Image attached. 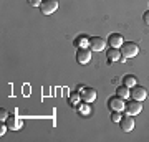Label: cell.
Segmentation results:
<instances>
[{
  "instance_id": "6da1fadb",
  "label": "cell",
  "mask_w": 149,
  "mask_h": 142,
  "mask_svg": "<svg viewBox=\"0 0 149 142\" xmlns=\"http://www.w3.org/2000/svg\"><path fill=\"white\" fill-rule=\"evenodd\" d=\"M139 53V46L136 45V43L133 42H124L121 45V56L124 60H128V58H134L136 55ZM121 58V60H123Z\"/></svg>"
},
{
  "instance_id": "7a4b0ae2",
  "label": "cell",
  "mask_w": 149,
  "mask_h": 142,
  "mask_svg": "<svg viewBox=\"0 0 149 142\" xmlns=\"http://www.w3.org/2000/svg\"><path fill=\"white\" fill-rule=\"evenodd\" d=\"M56 8H58V0H43L40 5V10L43 15H52L56 12Z\"/></svg>"
},
{
  "instance_id": "3957f363",
  "label": "cell",
  "mask_w": 149,
  "mask_h": 142,
  "mask_svg": "<svg viewBox=\"0 0 149 142\" xmlns=\"http://www.w3.org/2000/svg\"><path fill=\"white\" fill-rule=\"evenodd\" d=\"M108 106H109V109H113V111H119V112H123L124 107H126V103H124V98H121V96L116 94V96H113V98H109Z\"/></svg>"
},
{
  "instance_id": "277c9868",
  "label": "cell",
  "mask_w": 149,
  "mask_h": 142,
  "mask_svg": "<svg viewBox=\"0 0 149 142\" xmlns=\"http://www.w3.org/2000/svg\"><path fill=\"white\" fill-rule=\"evenodd\" d=\"M143 111V104H141V101H129V103H126V107H124V112L126 114H129V116H136V114H139Z\"/></svg>"
},
{
  "instance_id": "5b68a950",
  "label": "cell",
  "mask_w": 149,
  "mask_h": 142,
  "mask_svg": "<svg viewBox=\"0 0 149 142\" xmlns=\"http://www.w3.org/2000/svg\"><path fill=\"white\" fill-rule=\"evenodd\" d=\"M131 96H133V99L141 101V103H143V101L148 98V91H146V88H144V86L134 84L133 88H131Z\"/></svg>"
},
{
  "instance_id": "8992f818",
  "label": "cell",
  "mask_w": 149,
  "mask_h": 142,
  "mask_svg": "<svg viewBox=\"0 0 149 142\" xmlns=\"http://www.w3.org/2000/svg\"><path fill=\"white\" fill-rule=\"evenodd\" d=\"M106 48V40L101 37H93L90 38V50L91 51H103Z\"/></svg>"
},
{
  "instance_id": "52a82bcc",
  "label": "cell",
  "mask_w": 149,
  "mask_h": 142,
  "mask_svg": "<svg viewBox=\"0 0 149 142\" xmlns=\"http://www.w3.org/2000/svg\"><path fill=\"white\" fill-rule=\"evenodd\" d=\"M76 61L80 64H86L91 61V50L88 48H78L76 51Z\"/></svg>"
},
{
  "instance_id": "ba28073f",
  "label": "cell",
  "mask_w": 149,
  "mask_h": 142,
  "mask_svg": "<svg viewBox=\"0 0 149 142\" xmlns=\"http://www.w3.org/2000/svg\"><path fill=\"white\" fill-rule=\"evenodd\" d=\"M119 126H121L123 132H131L134 129V119H133V116H129V114L123 116V119L119 121Z\"/></svg>"
},
{
  "instance_id": "9c48e42d",
  "label": "cell",
  "mask_w": 149,
  "mask_h": 142,
  "mask_svg": "<svg viewBox=\"0 0 149 142\" xmlns=\"http://www.w3.org/2000/svg\"><path fill=\"white\" fill-rule=\"evenodd\" d=\"M80 94H81V99L90 104V103H93V101L96 99V94H98V93H96V89H93V88H83Z\"/></svg>"
},
{
  "instance_id": "30bf717a",
  "label": "cell",
  "mask_w": 149,
  "mask_h": 142,
  "mask_svg": "<svg viewBox=\"0 0 149 142\" xmlns=\"http://www.w3.org/2000/svg\"><path fill=\"white\" fill-rule=\"evenodd\" d=\"M5 122H7V126H8V129H12V131H18L23 126V121L18 119V117H15V116H8V119Z\"/></svg>"
},
{
  "instance_id": "8fae6325",
  "label": "cell",
  "mask_w": 149,
  "mask_h": 142,
  "mask_svg": "<svg viewBox=\"0 0 149 142\" xmlns=\"http://www.w3.org/2000/svg\"><path fill=\"white\" fill-rule=\"evenodd\" d=\"M108 40H109V45L113 48H121V45L124 43V38H123L121 33H111Z\"/></svg>"
},
{
  "instance_id": "7c38bea8",
  "label": "cell",
  "mask_w": 149,
  "mask_h": 142,
  "mask_svg": "<svg viewBox=\"0 0 149 142\" xmlns=\"http://www.w3.org/2000/svg\"><path fill=\"white\" fill-rule=\"evenodd\" d=\"M121 50L119 48H109V51H108V60L109 61H121Z\"/></svg>"
},
{
  "instance_id": "4fadbf2b",
  "label": "cell",
  "mask_w": 149,
  "mask_h": 142,
  "mask_svg": "<svg viewBox=\"0 0 149 142\" xmlns=\"http://www.w3.org/2000/svg\"><path fill=\"white\" fill-rule=\"evenodd\" d=\"M116 94L118 96H121V98H128V96H131V89H129V86H126V84H123V86H119L116 91Z\"/></svg>"
},
{
  "instance_id": "5bb4252c",
  "label": "cell",
  "mask_w": 149,
  "mask_h": 142,
  "mask_svg": "<svg viewBox=\"0 0 149 142\" xmlns=\"http://www.w3.org/2000/svg\"><path fill=\"white\" fill-rule=\"evenodd\" d=\"M136 83H138V79H136V76H133V74H126V76L123 78V84H126L129 88H133Z\"/></svg>"
},
{
  "instance_id": "9a60e30c",
  "label": "cell",
  "mask_w": 149,
  "mask_h": 142,
  "mask_svg": "<svg viewBox=\"0 0 149 142\" xmlns=\"http://www.w3.org/2000/svg\"><path fill=\"white\" fill-rule=\"evenodd\" d=\"M76 45H78V48H86V45H90V38H86L85 35L78 37L76 38Z\"/></svg>"
},
{
  "instance_id": "2e32d148",
  "label": "cell",
  "mask_w": 149,
  "mask_h": 142,
  "mask_svg": "<svg viewBox=\"0 0 149 142\" xmlns=\"http://www.w3.org/2000/svg\"><path fill=\"white\" fill-rule=\"evenodd\" d=\"M80 99H81V94L80 93H71V94H70V103H71V104H78V103H80Z\"/></svg>"
},
{
  "instance_id": "e0dca14e",
  "label": "cell",
  "mask_w": 149,
  "mask_h": 142,
  "mask_svg": "<svg viewBox=\"0 0 149 142\" xmlns=\"http://www.w3.org/2000/svg\"><path fill=\"white\" fill-rule=\"evenodd\" d=\"M111 119H113V122H118V124H119V121L123 119V114L119 112V111H113Z\"/></svg>"
},
{
  "instance_id": "ac0fdd59",
  "label": "cell",
  "mask_w": 149,
  "mask_h": 142,
  "mask_svg": "<svg viewBox=\"0 0 149 142\" xmlns=\"http://www.w3.org/2000/svg\"><path fill=\"white\" fill-rule=\"evenodd\" d=\"M8 116H10V114L7 112V109H3V107H2V109H0V119H2V122L7 121V119H8Z\"/></svg>"
},
{
  "instance_id": "d6986e66",
  "label": "cell",
  "mask_w": 149,
  "mask_h": 142,
  "mask_svg": "<svg viewBox=\"0 0 149 142\" xmlns=\"http://www.w3.org/2000/svg\"><path fill=\"white\" fill-rule=\"evenodd\" d=\"M27 2H28V5H32V7H40L43 0H27Z\"/></svg>"
},
{
  "instance_id": "ffe728a7",
  "label": "cell",
  "mask_w": 149,
  "mask_h": 142,
  "mask_svg": "<svg viewBox=\"0 0 149 142\" xmlns=\"http://www.w3.org/2000/svg\"><path fill=\"white\" fill-rule=\"evenodd\" d=\"M143 20H144V23H146V25H149V10L143 15Z\"/></svg>"
},
{
  "instance_id": "44dd1931",
  "label": "cell",
  "mask_w": 149,
  "mask_h": 142,
  "mask_svg": "<svg viewBox=\"0 0 149 142\" xmlns=\"http://www.w3.org/2000/svg\"><path fill=\"white\" fill-rule=\"evenodd\" d=\"M7 129H8V126H3V122H2V127H0V134L3 136V134L7 132Z\"/></svg>"
}]
</instances>
